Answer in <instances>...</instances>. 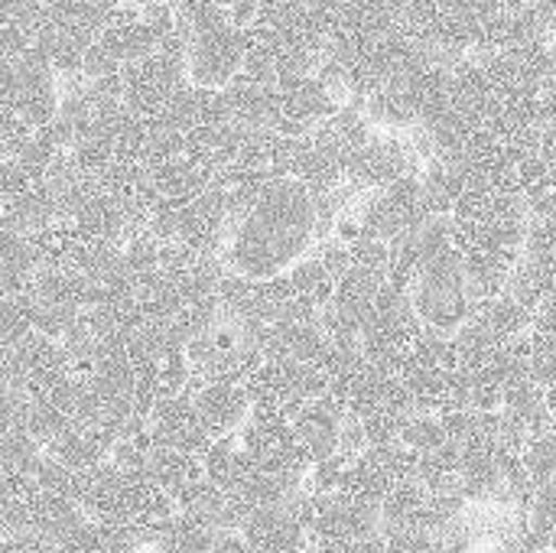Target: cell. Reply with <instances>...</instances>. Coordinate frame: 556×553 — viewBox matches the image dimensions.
Returning a JSON list of instances; mask_svg holds the SVG:
<instances>
[{
	"label": "cell",
	"instance_id": "cell-1",
	"mask_svg": "<svg viewBox=\"0 0 556 553\" xmlns=\"http://www.w3.org/2000/svg\"><path fill=\"white\" fill-rule=\"evenodd\" d=\"M319 244V199L296 179L267 183L231 218L222 267L231 277L267 284L287 277Z\"/></svg>",
	"mask_w": 556,
	"mask_h": 553
},
{
	"label": "cell",
	"instance_id": "cell-2",
	"mask_svg": "<svg viewBox=\"0 0 556 553\" xmlns=\"http://www.w3.org/2000/svg\"><path fill=\"white\" fill-rule=\"evenodd\" d=\"M62 88L59 72L36 52L3 55V91H0V130L36 134L59 121Z\"/></svg>",
	"mask_w": 556,
	"mask_h": 553
},
{
	"label": "cell",
	"instance_id": "cell-3",
	"mask_svg": "<svg viewBox=\"0 0 556 553\" xmlns=\"http://www.w3.org/2000/svg\"><path fill=\"white\" fill-rule=\"evenodd\" d=\"M186 88H189L186 39L166 42L153 55L124 68V108L150 124L160 121Z\"/></svg>",
	"mask_w": 556,
	"mask_h": 553
},
{
	"label": "cell",
	"instance_id": "cell-4",
	"mask_svg": "<svg viewBox=\"0 0 556 553\" xmlns=\"http://www.w3.org/2000/svg\"><path fill=\"white\" fill-rule=\"evenodd\" d=\"M248 62V29L235 26L228 16L199 26L186 36V68L189 85L225 91Z\"/></svg>",
	"mask_w": 556,
	"mask_h": 553
},
{
	"label": "cell",
	"instance_id": "cell-5",
	"mask_svg": "<svg viewBox=\"0 0 556 553\" xmlns=\"http://www.w3.org/2000/svg\"><path fill=\"white\" fill-rule=\"evenodd\" d=\"M358 218L365 225V235L397 244L410 235H417L433 215L427 209V196H424V183L420 173H410L384 189L365 192L355 199Z\"/></svg>",
	"mask_w": 556,
	"mask_h": 553
},
{
	"label": "cell",
	"instance_id": "cell-6",
	"mask_svg": "<svg viewBox=\"0 0 556 553\" xmlns=\"http://www.w3.org/2000/svg\"><path fill=\"white\" fill-rule=\"evenodd\" d=\"M241 535L254 553H309L313 535L293 502L287 505H264L248 515Z\"/></svg>",
	"mask_w": 556,
	"mask_h": 553
},
{
	"label": "cell",
	"instance_id": "cell-7",
	"mask_svg": "<svg viewBox=\"0 0 556 553\" xmlns=\"http://www.w3.org/2000/svg\"><path fill=\"white\" fill-rule=\"evenodd\" d=\"M150 433L156 450H176L189 456H205L215 437L205 430L192 394H169L156 404L150 417Z\"/></svg>",
	"mask_w": 556,
	"mask_h": 553
},
{
	"label": "cell",
	"instance_id": "cell-8",
	"mask_svg": "<svg viewBox=\"0 0 556 553\" xmlns=\"http://www.w3.org/2000/svg\"><path fill=\"white\" fill-rule=\"evenodd\" d=\"M192 401H195V411H199L205 430L215 440L241 433L248 427L251 414H254L251 394L238 381H205V378H199L195 388H192Z\"/></svg>",
	"mask_w": 556,
	"mask_h": 553
},
{
	"label": "cell",
	"instance_id": "cell-9",
	"mask_svg": "<svg viewBox=\"0 0 556 553\" xmlns=\"http://www.w3.org/2000/svg\"><path fill=\"white\" fill-rule=\"evenodd\" d=\"M345 411L339 404H332L329 398L306 404L296 417H293V430L296 440L303 443V450L309 453L313 463L332 460L342 453V430H345Z\"/></svg>",
	"mask_w": 556,
	"mask_h": 553
},
{
	"label": "cell",
	"instance_id": "cell-10",
	"mask_svg": "<svg viewBox=\"0 0 556 553\" xmlns=\"http://www.w3.org/2000/svg\"><path fill=\"white\" fill-rule=\"evenodd\" d=\"M417 528H430V492L417 479H404L381 502V535L391 538Z\"/></svg>",
	"mask_w": 556,
	"mask_h": 553
},
{
	"label": "cell",
	"instance_id": "cell-11",
	"mask_svg": "<svg viewBox=\"0 0 556 553\" xmlns=\"http://www.w3.org/2000/svg\"><path fill=\"white\" fill-rule=\"evenodd\" d=\"M85 521H91V518L81 512V505L72 495L36 492L29 499V535H39L52 544H59L65 535H72Z\"/></svg>",
	"mask_w": 556,
	"mask_h": 553
},
{
	"label": "cell",
	"instance_id": "cell-12",
	"mask_svg": "<svg viewBox=\"0 0 556 553\" xmlns=\"http://www.w3.org/2000/svg\"><path fill=\"white\" fill-rule=\"evenodd\" d=\"M202 466H205V479L212 486H218L222 492H238L257 469V463L251 460V453L244 450L238 433L215 440L208 447V453L202 456Z\"/></svg>",
	"mask_w": 556,
	"mask_h": 553
},
{
	"label": "cell",
	"instance_id": "cell-13",
	"mask_svg": "<svg viewBox=\"0 0 556 553\" xmlns=\"http://www.w3.org/2000/svg\"><path fill=\"white\" fill-rule=\"evenodd\" d=\"M147 476L156 489H163L179 505V499L186 492H192L199 482H205V466H202V456H189V453H176V450H153Z\"/></svg>",
	"mask_w": 556,
	"mask_h": 553
},
{
	"label": "cell",
	"instance_id": "cell-14",
	"mask_svg": "<svg viewBox=\"0 0 556 553\" xmlns=\"http://www.w3.org/2000/svg\"><path fill=\"white\" fill-rule=\"evenodd\" d=\"M215 538L218 528L179 512L160 528H153V553H212Z\"/></svg>",
	"mask_w": 556,
	"mask_h": 553
},
{
	"label": "cell",
	"instance_id": "cell-15",
	"mask_svg": "<svg viewBox=\"0 0 556 553\" xmlns=\"http://www.w3.org/2000/svg\"><path fill=\"white\" fill-rule=\"evenodd\" d=\"M521 463H525V473L531 479L534 489H544L556 482V433H538L528 440L525 453H521Z\"/></svg>",
	"mask_w": 556,
	"mask_h": 553
},
{
	"label": "cell",
	"instance_id": "cell-16",
	"mask_svg": "<svg viewBox=\"0 0 556 553\" xmlns=\"http://www.w3.org/2000/svg\"><path fill=\"white\" fill-rule=\"evenodd\" d=\"M443 443H450V437L443 430L440 414H414V417H407V424L401 430V447L407 453H414L420 460L424 453H433Z\"/></svg>",
	"mask_w": 556,
	"mask_h": 553
},
{
	"label": "cell",
	"instance_id": "cell-17",
	"mask_svg": "<svg viewBox=\"0 0 556 553\" xmlns=\"http://www.w3.org/2000/svg\"><path fill=\"white\" fill-rule=\"evenodd\" d=\"M225 13H228V20L235 23V26H241V29H248L251 23H254V16H257V10H261V0H215Z\"/></svg>",
	"mask_w": 556,
	"mask_h": 553
},
{
	"label": "cell",
	"instance_id": "cell-18",
	"mask_svg": "<svg viewBox=\"0 0 556 553\" xmlns=\"http://www.w3.org/2000/svg\"><path fill=\"white\" fill-rule=\"evenodd\" d=\"M212 553H254L241 531H218Z\"/></svg>",
	"mask_w": 556,
	"mask_h": 553
},
{
	"label": "cell",
	"instance_id": "cell-19",
	"mask_svg": "<svg viewBox=\"0 0 556 553\" xmlns=\"http://www.w3.org/2000/svg\"><path fill=\"white\" fill-rule=\"evenodd\" d=\"M472 553H534L528 544H521V541H489V544H482V548H476Z\"/></svg>",
	"mask_w": 556,
	"mask_h": 553
},
{
	"label": "cell",
	"instance_id": "cell-20",
	"mask_svg": "<svg viewBox=\"0 0 556 553\" xmlns=\"http://www.w3.org/2000/svg\"><path fill=\"white\" fill-rule=\"evenodd\" d=\"M121 3H150V0H121Z\"/></svg>",
	"mask_w": 556,
	"mask_h": 553
},
{
	"label": "cell",
	"instance_id": "cell-21",
	"mask_svg": "<svg viewBox=\"0 0 556 553\" xmlns=\"http://www.w3.org/2000/svg\"><path fill=\"white\" fill-rule=\"evenodd\" d=\"M309 553H332V551H316V548H313V551H309Z\"/></svg>",
	"mask_w": 556,
	"mask_h": 553
},
{
	"label": "cell",
	"instance_id": "cell-22",
	"mask_svg": "<svg viewBox=\"0 0 556 553\" xmlns=\"http://www.w3.org/2000/svg\"><path fill=\"white\" fill-rule=\"evenodd\" d=\"M140 553H153V551H140Z\"/></svg>",
	"mask_w": 556,
	"mask_h": 553
},
{
	"label": "cell",
	"instance_id": "cell-23",
	"mask_svg": "<svg viewBox=\"0 0 556 553\" xmlns=\"http://www.w3.org/2000/svg\"><path fill=\"white\" fill-rule=\"evenodd\" d=\"M547 553H556V551H547Z\"/></svg>",
	"mask_w": 556,
	"mask_h": 553
}]
</instances>
